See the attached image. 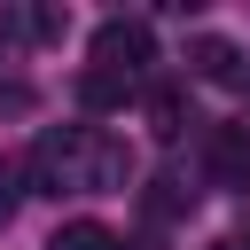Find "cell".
I'll use <instances>...</instances> for the list:
<instances>
[{
    "instance_id": "obj_8",
    "label": "cell",
    "mask_w": 250,
    "mask_h": 250,
    "mask_svg": "<svg viewBox=\"0 0 250 250\" xmlns=\"http://www.w3.org/2000/svg\"><path fill=\"white\" fill-rule=\"evenodd\" d=\"M16 195H23V172H16V164H0V219L16 211Z\"/></svg>"
},
{
    "instance_id": "obj_1",
    "label": "cell",
    "mask_w": 250,
    "mask_h": 250,
    "mask_svg": "<svg viewBox=\"0 0 250 250\" xmlns=\"http://www.w3.org/2000/svg\"><path fill=\"white\" fill-rule=\"evenodd\" d=\"M141 62H156V31L141 16H109L94 31V70H117V78H141Z\"/></svg>"
},
{
    "instance_id": "obj_7",
    "label": "cell",
    "mask_w": 250,
    "mask_h": 250,
    "mask_svg": "<svg viewBox=\"0 0 250 250\" xmlns=\"http://www.w3.org/2000/svg\"><path fill=\"white\" fill-rule=\"evenodd\" d=\"M55 250H125V242H117L109 227H94V219H78V227H62V234H55Z\"/></svg>"
},
{
    "instance_id": "obj_5",
    "label": "cell",
    "mask_w": 250,
    "mask_h": 250,
    "mask_svg": "<svg viewBox=\"0 0 250 250\" xmlns=\"http://www.w3.org/2000/svg\"><path fill=\"white\" fill-rule=\"evenodd\" d=\"M148 125L172 141V133L188 125V94H180V86H148Z\"/></svg>"
},
{
    "instance_id": "obj_4",
    "label": "cell",
    "mask_w": 250,
    "mask_h": 250,
    "mask_svg": "<svg viewBox=\"0 0 250 250\" xmlns=\"http://www.w3.org/2000/svg\"><path fill=\"white\" fill-rule=\"evenodd\" d=\"M125 94H133V78H117V70H86L78 78V102L86 109H125Z\"/></svg>"
},
{
    "instance_id": "obj_2",
    "label": "cell",
    "mask_w": 250,
    "mask_h": 250,
    "mask_svg": "<svg viewBox=\"0 0 250 250\" xmlns=\"http://www.w3.org/2000/svg\"><path fill=\"white\" fill-rule=\"evenodd\" d=\"M211 172L227 188H250V125H211Z\"/></svg>"
},
{
    "instance_id": "obj_3",
    "label": "cell",
    "mask_w": 250,
    "mask_h": 250,
    "mask_svg": "<svg viewBox=\"0 0 250 250\" xmlns=\"http://www.w3.org/2000/svg\"><path fill=\"white\" fill-rule=\"evenodd\" d=\"M188 62H195V78H219V86H234V78H242V47H234V39H219V31L188 39Z\"/></svg>"
},
{
    "instance_id": "obj_9",
    "label": "cell",
    "mask_w": 250,
    "mask_h": 250,
    "mask_svg": "<svg viewBox=\"0 0 250 250\" xmlns=\"http://www.w3.org/2000/svg\"><path fill=\"white\" fill-rule=\"evenodd\" d=\"M242 242H250V203H242Z\"/></svg>"
},
{
    "instance_id": "obj_6",
    "label": "cell",
    "mask_w": 250,
    "mask_h": 250,
    "mask_svg": "<svg viewBox=\"0 0 250 250\" xmlns=\"http://www.w3.org/2000/svg\"><path fill=\"white\" fill-rule=\"evenodd\" d=\"M8 31H16V39H62V16H55V8H16Z\"/></svg>"
}]
</instances>
